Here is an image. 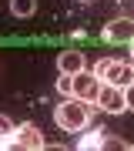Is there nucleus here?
I'll use <instances>...</instances> for the list:
<instances>
[{
  "label": "nucleus",
  "instance_id": "1",
  "mask_svg": "<svg viewBox=\"0 0 134 151\" xmlns=\"http://www.w3.org/2000/svg\"><path fill=\"white\" fill-rule=\"evenodd\" d=\"M54 121L60 131H84L91 124V104L80 97H64V104L54 108Z\"/></svg>",
  "mask_w": 134,
  "mask_h": 151
},
{
  "label": "nucleus",
  "instance_id": "2",
  "mask_svg": "<svg viewBox=\"0 0 134 151\" xmlns=\"http://www.w3.org/2000/svg\"><path fill=\"white\" fill-rule=\"evenodd\" d=\"M94 74H97L101 84L128 87L134 81V64H131V60H97V64H94Z\"/></svg>",
  "mask_w": 134,
  "mask_h": 151
},
{
  "label": "nucleus",
  "instance_id": "3",
  "mask_svg": "<svg viewBox=\"0 0 134 151\" xmlns=\"http://www.w3.org/2000/svg\"><path fill=\"white\" fill-rule=\"evenodd\" d=\"M14 145L17 148H27V151H40V148H47V141H44V131L37 128V124L24 121V124L14 128Z\"/></svg>",
  "mask_w": 134,
  "mask_h": 151
},
{
  "label": "nucleus",
  "instance_id": "4",
  "mask_svg": "<svg viewBox=\"0 0 134 151\" xmlns=\"http://www.w3.org/2000/svg\"><path fill=\"white\" fill-rule=\"evenodd\" d=\"M97 91H101V81H97V74H91V70H80V74H74V87H70V97H80V101L94 104L97 101Z\"/></svg>",
  "mask_w": 134,
  "mask_h": 151
},
{
  "label": "nucleus",
  "instance_id": "5",
  "mask_svg": "<svg viewBox=\"0 0 134 151\" xmlns=\"http://www.w3.org/2000/svg\"><path fill=\"white\" fill-rule=\"evenodd\" d=\"M97 108L107 111V114H121V111H128V104H124V87L118 84H101V91H97Z\"/></svg>",
  "mask_w": 134,
  "mask_h": 151
},
{
  "label": "nucleus",
  "instance_id": "6",
  "mask_svg": "<svg viewBox=\"0 0 134 151\" xmlns=\"http://www.w3.org/2000/svg\"><path fill=\"white\" fill-rule=\"evenodd\" d=\"M104 37L111 40V44L131 40V37H134V20H131V17H118V20H111V24H107V30H104Z\"/></svg>",
  "mask_w": 134,
  "mask_h": 151
},
{
  "label": "nucleus",
  "instance_id": "7",
  "mask_svg": "<svg viewBox=\"0 0 134 151\" xmlns=\"http://www.w3.org/2000/svg\"><path fill=\"white\" fill-rule=\"evenodd\" d=\"M57 67H60V74H80V70L87 67V60L80 50H64V54H57Z\"/></svg>",
  "mask_w": 134,
  "mask_h": 151
},
{
  "label": "nucleus",
  "instance_id": "8",
  "mask_svg": "<svg viewBox=\"0 0 134 151\" xmlns=\"http://www.w3.org/2000/svg\"><path fill=\"white\" fill-rule=\"evenodd\" d=\"M34 10H37V0H10L14 17H34Z\"/></svg>",
  "mask_w": 134,
  "mask_h": 151
},
{
  "label": "nucleus",
  "instance_id": "9",
  "mask_svg": "<svg viewBox=\"0 0 134 151\" xmlns=\"http://www.w3.org/2000/svg\"><path fill=\"white\" fill-rule=\"evenodd\" d=\"M80 151H91V148H104V131H91V134H84L77 141Z\"/></svg>",
  "mask_w": 134,
  "mask_h": 151
},
{
  "label": "nucleus",
  "instance_id": "10",
  "mask_svg": "<svg viewBox=\"0 0 134 151\" xmlns=\"http://www.w3.org/2000/svg\"><path fill=\"white\" fill-rule=\"evenodd\" d=\"M14 145V121L7 118V114H0V148Z\"/></svg>",
  "mask_w": 134,
  "mask_h": 151
},
{
  "label": "nucleus",
  "instance_id": "11",
  "mask_svg": "<svg viewBox=\"0 0 134 151\" xmlns=\"http://www.w3.org/2000/svg\"><path fill=\"white\" fill-rule=\"evenodd\" d=\"M70 87H74V77H70V74H60V81H57V91L64 94V97H70Z\"/></svg>",
  "mask_w": 134,
  "mask_h": 151
},
{
  "label": "nucleus",
  "instance_id": "12",
  "mask_svg": "<svg viewBox=\"0 0 134 151\" xmlns=\"http://www.w3.org/2000/svg\"><path fill=\"white\" fill-rule=\"evenodd\" d=\"M124 104H128V111H134V84L124 87Z\"/></svg>",
  "mask_w": 134,
  "mask_h": 151
},
{
  "label": "nucleus",
  "instance_id": "13",
  "mask_svg": "<svg viewBox=\"0 0 134 151\" xmlns=\"http://www.w3.org/2000/svg\"><path fill=\"white\" fill-rule=\"evenodd\" d=\"M131 47H134V37H131ZM131 64H134V50H131Z\"/></svg>",
  "mask_w": 134,
  "mask_h": 151
}]
</instances>
